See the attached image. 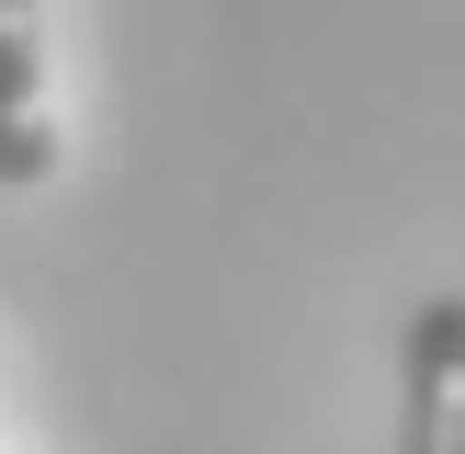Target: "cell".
Listing matches in <instances>:
<instances>
[{
	"instance_id": "obj_1",
	"label": "cell",
	"mask_w": 465,
	"mask_h": 454,
	"mask_svg": "<svg viewBox=\"0 0 465 454\" xmlns=\"http://www.w3.org/2000/svg\"><path fill=\"white\" fill-rule=\"evenodd\" d=\"M57 171V91H45V23L35 0H0V182L35 193Z\"/></svg>"
},
{
	"instance_id": "obj_2",
	"label": "cell",
	"mask_w": 465,
	"mask_h": 454,
	"mask_svg": "<svg viewBox=\"0 0 465 454\" xmlns=\"http://www.w3.org/2000/svg\"><path fill=\"white\" fill-rule=\"evenodd\" d=\"M398 454H465V295L409 307V431Z\"/></svg>"
}]
</instances>
